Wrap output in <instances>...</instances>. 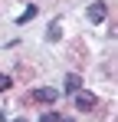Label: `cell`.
I'll return each mask as SVG.
<instances>
[{"mask_svg":"<svg viewBox=\"0 0 118 122\" xmlns=\"http://www.w3.org/2000/svg\"><path fill=\"white\" fill-rule=\"evenodd\" d=\"M13 122H26V119H13Z\"/></svg>","mask_w":118,"mask_h":122,"instance_id":"cell-10","label":"cell"},{"mask_svg":"<svg viewBox=\"0 0 118 122\" xmlns=\"http://www.w3.org/2000/svg\"><path fill=\"white\" fill-rule=\"evenodd\" d=\"M33 17H36V7H26V10L17 17V23H26V20H33Z\"/></svg>","mask_w":118,"mask_h":122,"instance_id":"cell-6","label":"cell"},{"mask_svg":"<svg viewBox=\"0 0 118 122\" xmlns=\"http://www.w3.org/2000/svg\"><path fill=\"white\" fill-rule=\"evenodd\" d=\"M76 109L92 112V109H95V96H92V92H76Z\"/></svg>","mask_w":118,"mask_h":122,"instance_id":"cell-1","label":"cell"},{"mask_svg":"<svg viewBox=\"0 0 118 122\" xmlns=\"http://www.w3.org/2000/svg\"><path fill=\"white\" fill-rule=\"evenodd\" d=\"M59 36H62V26H59V20H53V23H49V30H46V40H49V43H56Z\"/></svg>","mask_w":118,"mask_h":122,"instance_id":"cell-5","label":"cell"},{"mask_svg":"<svg viewBox=\"0 0 118 122\" xmlns=\"http://www.w3.org/2000/svg\"><path fill=\"white\" fill-rule=\"evenodd\" d=\"M59 122H72V119H59Z\"/></svg>","mask_w":118,"mask_h":122,"instance_id":"cell-9","label":"cell"},{"mask_svg":"<svg viewBox=\"0 0 118 122\" xmlns=\"http://www.w3.org/2000/svg\"><path fill=\"white\" fill-rule=\"evenodd\" d=\"M10 86H13V79H10V76H7V73H0V92H7V89H10Z\"/></svg>","mask_w":118,"mask_h":122,"instance_id":"cell-7","label":"cell"},{"mask_svg":"<svg viewBox=\"0 0 118 122\" xmlns=\"http://www.w3.org/2000/svg\"><path fill=\"white\" fill-rule=\"evenodd\" d=\"M89 20H92V23H102V20H105V3H102V0H95V3L89 7Z\"/></svg>","mask_w":118,"mask_h":122,"instance_id":"cell-3","label":"cell"},{"mask_svg":"<svg viewBox=\"0 0 118 122\" xmlns=\"http://www.w3.org/2000/svg\"><path fill=\"white\" fill-rule=\"evenodd\" d=\"M39 122H59V116H56V112H43V116H39Z\"/></svg>","mask_w":118,"mask_h":122,"instance_id":"cell-8","label":"cell"},{"mask_svg":"<svg viewBox=\"0 0 118 122\" xmlns=\"http://www.w3.org/2000/svg\"><path fill=\"white\" fill-rule=\"evenodd\" d=\"M33 99H36V102H56L59 92H56V89H49V86H43V89H33Z\"/></svg>","mask_w":118,"mask_h":122,"instance_id":"cell-2","label":"cell"},{"mask_svg":"<svg viewBox=\"0 0 118 122\" xmlns=\"http://www.w3.org/2000/svg\"><path fill=\"white\" fill-rule=\"evenodd\" d=\"M79 89H82V79H79L76 73H69L66 82H62V92H79Z\"/></svg>","mask_w":118,"mask_h":122,"instance_id":"cell-4","label":"cell"}]
</instances>
